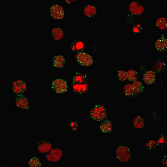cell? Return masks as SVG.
Returning <instances> with one entry per match:
<instances>
[{"label": "cell", "mask_w": 167, "mask_h": 167, "mask_svg": "<svg viewBox=\"0 0 167 167\" xmlns=\"http://www.w3.org/2000/svg\"><path fill=\"white\" fill-rule=\"evenodd\" d=\"M90 115L91 118L95 120L98 121L102 120L106 117V109L102 105H96L91 109Z\"/></svg>", "instance_id": "1"}, {"label": "cell", "mask_w": 167, "mask_h": 167, "mask_svg": "<svg viewBox=\"0 0 167 167\" xmlns=\"http://www.w3.org/2000/svg\"><path fill=\"white\" fill-rule=\"evenodd\" d=\"M117 158L122 162L128 161L131 157V152L128 147L123 146L119 147L116 151Z\"/></svg>", "instance_id": "2"}, {"label": "cell", "mask_w": 167, "mask_h": 167, "mask_svg": "<svg viewBox=\"0 0 167 167\" xmlns=\"http://www.w3.org/2000/svg\"><path fill=\"white\" fill-rule=\"evenodd\" d=\"M52 87L53 89L57 93H61L66 91L67 86L65 81L60 79H55L52 82Z\"/></svg>", "instance_id": "3"}, {"label": "cell", "mask_w": 167, "mask_h": 167, "mask_svg": "<svg viewBox=\"0 0 167 167\" xmlns=\"http://www.w3.org/2000/svg\"><path fill=\"white\" fill-rule=\"evenodd\" d=\"M76 58L79 63L82 66H89L92 64L93 62L92 57L85 53L81 52L78 53L76 55Z\"/></svg>", "instance_id": "4"}, {"label": "cell", "mask_w": 167, "mask_h": 167, "mask_svg": "<svg viewBox=\"0 0 167 167\" xmlns=\"http://www.w3.org/2000/svg\"><path fill=\"white\" fill-rule=\"evenodd\" d=\"M50 12L51 16L55 19H61L64 17V11L63 8L58 5L52 6L50 8Z\"/></svg>", "instance_id": "5"}, {"label": "cell", "mask_w": 167, "mask_h": 167, "mask_svg": "<svg viewBox=\"0 0 167 167\" xmlns=\"http://www.w3.org/2000/svg\"><path fill=\"white\" fill-rule=\"evenodd\" d=\"M12 89L14 93L18 95L21 94L26 90V85L24 81L21 80L15 81L13 83Z\"/></svg>", "instance_id": "6"}, {"label": "cell", "mask_w": 167, "mask_h": 167, "mask_svg": "<svg viewBox=\"0 0 167 167\" xmlns=\"http://www.w3.org/2000/svg\"><path fill=\"white\" fill-rule=\"evenodd\" d=\"M15 102L16 106L19 108L26 109L29 108L27 100L24 96L22 94L17 95Z\"/></svg>", "instance_id": "7"}, {"label": "cell", "mask_w": 167, "mask_h": 167, "mask_svg": "<svg viewBox=\"0 0 167 167\" xmlns=\"http://www.w3.org/2000/svg\"><path fill=\"white\" fill-rule=\"evenodd\" d=\"M156 76L155 72L153 71H146L143 76V79L145 83L147 84H151L155 81Z\"/></svg>", "instance_id": "8"}, {"label": "cell", "mask_w": 167, "mask_h": 167, "mask_svg": "<svg viewBox=\"0 0 167 167\" xmlns=\"http://www.w3.org/2000/svg\"><path fill=\"white\" fill-rule=\"evenodd\" d=\"M129 8L131 11L135 15L141 14L144 11L143 7L135 2H132L130 4Z\"/></svg>", "instance_id": "9"}, {"label": "cell", "mask_w": 167, "mask_h": 167, "mask_svg": "<svg viewBox=\"0 0 167 167\" xmlns=\"http://www.w3.org/2000/svg\"><path fill=\"white\" fill-rule=\"evenodd\" d=\"M155 46L158 50L161 51L165 49L167 46L166 38L163 37L159 39L155 42Z\"/></svg>", "instance_id": "10"}, {"label": "cell", "mask_w": 167, "mask_h": 167, "mask_svg": "<svg viewBox=\"0 0 167 167\" xmlns=\"http://www.w3.org/2000/svg\"><path fill=\"white\" fill-rule=\"evenodd\" d=\"M113 125L111 122L108 119H105L103 122L100 125L101 131L104 133H107L112 131Z\"/></svg>", "instance_id": "11"}, {"label": "cell", "mask_w": 167, "mask_h": 167, "mask_svg": "<svg viewBox=\"0 0 167 167\" xmlns=\"http://www.w3.org/2000/svg\"><path fill=\"white\" fill-rule=\"evenodd\" d=\"M65 60L63 57L61 55L55 56L53 58V64L54 66L57 68L63 67L65 64Z\"/></svg>", "instance_id": "12"}, {"label": "cell", "mask_w": 167, "mask_h": 167, "mask_svg": "<svg viewBox=\"0 0 167 167\" xmlns=\"http://www.w3.org/2000/svg\"><path fill=\"white\" fill-rule=\"evenodd\" d=\"M124 90L125 94L127 96L135 97L137 95V93L132 85L128 84L125 85L124 88Z\"/></svg>", "instance_id": "13"}, {"label": "cell", "mask_w": 167, "mask_h": 167, "mask_svg": "<svg viewBox=\"0 0 167 167\" xmlns=\"http://www.w3.org/2000/svg\"><path fill=\"white\" fill-rule=\"evenodd\" d=\"M84 12L86 16L91 17L96 14V10L94 7L91 5H89L85 8Z\"/></svg>", "instance_id": "14"}, {"label": "cell", "mask_w": 167, "mask_h": 167, "mask_svg": "<svg viewBox=\"0 0 167 167\" xmlns=\"http://www.w3.org/2000/svg\"><path fill=\"white\" fill-rule=\"evenodd\" d=\"M52 34L54 39L56 40H58L61 39L63 36V31L61 29L55 28L52 30Z\"/></svg>", "instance_id": "15"}, {"label": "cell", "mask_w": 167, "mask_h": 167, "mask_svg": "<svg viewBox=\"0 0 167 167\" xmlns=\"http://www.w3.org/2000/svg\"><path fill=\"white\" fill-rule=\"evenodd\" d=\"M132 85L137 93L140 94L143 92L144 87L140 81H135L132 84Z\"/></svg>", "instance_id": "16"}, {"label": "cell", "mask_w": 167, "mask_h": 167, "mask_svg": "<svg viewBox=\"0 0 167 167\" xmlns=\"http://www.w3.org/2000/svg\"><path fill=\"white\" fill-rule=\"evenodd\" d=\"M127 78L130 81H135L137 79L138 76L137 72L134 70H131L127 72Z\"/></svg>", "instance_id": "17"}, {"label": "cell", "mask_w": 167, "mask_h": 167, "mask_svg": "<svg viewBox=\"0 0 167 167\" xmlns=\"http://www.w3.org/2000/svg\"><path fill=\"white\" fill-rule=\"evenodd\" d=\"M156 24L157 25L161 30L165 29L167 26V22L165 18L161 17L159 18L156 21Z\"/></svg>", "instance_id": "18"}, {"label": "cell", "mask_w": 167, "mask_h": 167, "mask_svg": "<svg viewBox=\"0 0 167 167\" xmlns=\"http://www.w3.org/2000/svg\"><path fill=\"white\" fill-rule=\"evenodd\" d=\"M29 164L30 167H41V164L39 159L36 157L31 158L29 162Z\"/></svg>", "instance_id": "19"}, {"label": "cell", "mask_w": 167, "mask_h": 167, "mask_svg": "<svg viewBox=\"0 0 167 167\" xmlns=\"http://www.w3.org/2000/svg\"><path fill=\"white\" fill-rule=\"evenodd\" d=\"M117 76L119 79L121 81H125L127 78V72L123 70L118 72Z\"/></svg>", "instance_id": "20"}, {"label": "cell", "mask_w": 167, "mask_h": 167, "mask_svg": "<svg viewBox=\"0 0 167 167\" xmlns=\"http://www.w3.org/2000/svg\"><path fill=\"white\" fill-rule=\"evenodd\" d=\"M51 145L50 144L45 143L39 145L38 147L39 150L41 152H42L43 149L44 148L45 152H46L49 150L50 148L48 147H51Z\"/></svg>", "instance_id": "21"}, {"label": "cell", "mask_w": 167, "mask_h": 167, "mask_svg": "<svg viewBox=\"0 0 167 167\" xmlns=\"http://www.w3.org/2000/svg\"><path fill=\"white\" fill-rule=\"evenodd\" d=\"M134 124L136 127H138L139 124L143 125L144 122L142 118L140 117H137L134 120Z\"/></svg>", "instance_id": "22"}, {"label": "cell", "mask_w": 167, "mask_h": 167, "mask_svg": "<svg viewBox=\"0 0 167 167\" xmlns=\"http://www.w3.org/2000/svg\"><path fill=\"white\" fill-rule=\"evenodd\" d=\"M147 143V147L150 150H153L156 147V143L154 141H149Z\"/></svg>", "instance_id": "23"}]
</instances>
